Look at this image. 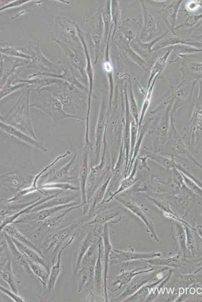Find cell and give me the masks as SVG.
<instances>
[{
	"label": "cell",
	"instance_id": "2e32d148",
	"mask_svg": "<svg viewBox=\"0 0 202 302\" xmlns=\"http://www.w3.org/2000/svg\"><path fill=\"white\" fill-rule=\"evenodd\" d=\"M148 273L140 274L135 276L127 285V286L117 299L118 301H124L128 297L135 293L139 289L156 277L157 274Z\"/></svg>",
	"mask_w": 202,
	"mask_h": 302
},
{
	"label": "cell",
	"instance_id": "6da1fadb",
	"mask_svg": "<svg viewBox=\"0 0 202 302\" xmlns=\"http://www.w3.org/2000/svg\"><path fill=\"white\" fill-rule=\"evenodd\" d=\"M80 154L75 153L70 161L58 169H49L38 183H66L79 187V168ZM80 188V187H79Z\"/></svg>",
	"mask_w": 202,
	"mask_h": 302
},
{
	"label": "cell",
	"instance_id": "44dd1931",
	"mask_svg": "<svg viewBox=\"0 0 202 302\" xmlns=\"http://www.w3.org/2000/svg\"><path fill=\"white\" fill-rule=\"evenodd\" d=\"M94 234L92 232L88 231L77 248L75 255V261L72 269L73 277L74 278L79 268L82 259L90 246L96 241L94 238Z\"/></svg>",
	"mask_w": 202,
	"mask_h": 302
},
{
	"label": "cell",
	"instance_id": "4fadbf2b",
	"mask_svg": "<svg viewBox=\"0 0 202 302\" xmlns=\"http://www.w3.org/2000/svg\"><path fill=\"white\" fill-rule=\"evenodd\" d=\"M71 153L72 152L71 150H67L66 152L57 157L52 162L46 166L39 173L35 175L33 184L31 187L26 189L22 190L15 194H14V196L7 199V202H13L17 201L21 197L25 195L33 193L34 192H37V189L38 187V183L40 178L42 177V176L48 170L52 168L59 161L70 155Z\"/></svg>",
	"mask_w": 202,
	"mask_h": 302
},
{
	"label": "cell",
	"instance_id": "f907efd6",
	"mask_svg": "<svg viewBox=\"0 0 202 302\" xmlns=\"http://www.w3.org/2000/svg\"><path fill=\"white\" fill-rule=\"evenodd\" d=\"M200 45H201V46H202V44H200Z\"/></svg>",
	"mask_w": 202,
	"mask_h": 302
},
{
	"label": "cell",
	"instance_id": "ee69618b",
	"mask_svg": "<svg viewBox=\"0 0 202 302\" xmlns=\"http://www.w3.org/2000/svg\"><path fill=\"white\" fill-rule=\"evenodd\" d=\"M0 289L2 292L4 293L6 295H7L9 297H10L15 302H24L25 301L24 298L18 294L17 293H16L10 290L3 286H0Z\"/></svg>",
	"mask_w": 202,
	"mask_h": 302
},
{
	"label": "cell",
	"instance_id": "f546056e",
	"mask_svg": "<svg viewBox=\"0 0 202 302\" xmlns=\"http://www.w3.org/2000/svg\"><path fill=\"white\" fill-rule=\"evenodd\" d=\"M102 238L98 240V254L94 267L93 282L96 291L100 292L102 287L103 272L104 273V266L102 262Z\"/></svg>",
	"mask_w": 202,
	"mask_h": 302
},
{
	"label": "cell",
	"instance_id": "ac0fdd59",
	"mask_svg": "<svg viewBox=\"0 0 202 302\" xmlns=\"http://www.w3.org/2000/svg\"><path fill=\"white\" fill-rule=\"evenodd\" d=\"M10 256L9 254L6 260L1 262V278L8 284L12 291L18 293L20 281L14 274Z\"/></svg>",
	"mask_w": 202,
	"mask_h": 302
},
{
	"label": "cell",
	"instance_id": "7bdbcfd3",
	"mask_svg": "<svg viewBox=\"0 0 202 302\" xmlns=\"http://www.w3.org/2000/svg\"><path fill=\"white\" fill-rule=\"evenodd\" d=\"M181 177L186 185L191 190L199 195H202V190L195 184L189 178L184 174L181 173Z\"/></svg>",
	"mask_w": 202,
	"mask_h": 302
},
{
	"label": "cell",
	"instance_id": "603a6c76",
	"mask_svg": "<svg viewBox=\"0 0 202 302\" xmlns=\"http://www.w3.org/2000/svg\"><path fill=\"white\" fill-rule=\"evenodd\" d=\"M111 176L112 172L97 188L91 199L87 203L88 204V210L87 213L89 216L93 214L95 212L97 207H98L100 204L102 203L109 183L111 180Z\"/></svg>",
	"mask_w": 202,
	"mask_h": 302
},
{
	"label": "cell",
	"instance_id": "f35d334b",
	"mask_svg": "<svg viewBox=\"0 0 202 302\" xmlns=\"http://www.w3.org/2000/svg\"><path fill=\"white\" fill-rule=\"evenodd\" d=\"M156 77L155 78L154 81L153 83V84L151 85V87L149 88V90L147 92V95L146 96V98L143 103L142 108L141 110V113L140 118H139V124H138L139 127H140V125H141L142 122L143 118L144 117V116H145V112H146V111L149 107V105L150 104V102L151 95H152V90H153L154 82L155 81Z\"/></svg>",
	"mask_w": 202,
	"mask_h": 302
},
{
	"label": "cell",
	"instance_id": "83f0119b",
	"mask_svg": "<svg viewBox=\"0 0 202 302\" xmlns=\"http://www.w3.org/2000/svg\"><path fill=\"white\" fill-rule=\"evenodd\" d=\"M10 237L16 239L23 244L32 248L45 258L43 252L33 242L29 240L21 232L12 224L6 225L3 230Z\"/></svg>",
	"mask_w": 202,
	"mask_h": 302
},
{
	"label": "cell",
	"instance_id": "7c38bea8",
	"mask_svg": "<svg viewBox=\"0 0 202 302\" xmlns=\"http://www.w3.org/2000/svg\"><path fill=\"white\" fill-rule=\"evenodd\" d=\"M83 205L84 204L81 203L79 204L70 207L66 208L62 212L59 213L57 212L44 220L38 222L41 224L36 229L35 234L37 235L44 234L54 229L60 224L63 220L64 217L68 213L73 210L83 207Z\"/></svg>",
	"mask_w": 202,
	"mask_h": 302
},
{
	"label": "cell",
	"instance_id": "681fc988",
	"mask_svg": "<svg viewBox=\"0 0 202 302\" xmlns=\"http://www.w3.org/2000/svg\"><path fill=\"white\" fill-rule=\"evenodd\" d=\"M197 233H198L199 236L202 238V231L199 228L197 230Z\"/></svg>",
	"mask_w": 202,
	"mask_h": 302
},
{
	"label": "cell",
	"instance_id": "836d02e7",
	"mask_svg": "<svg viewBox=\"0 0 202 302\" xmlns=\"http://www.w3.org/2000/svg\"><path fill=\"white\" fill-rule=\"evenodd\" d=\"M137 163L136 162L133 171L128 177L121 180L117 190L104 203L111 201L116 196L131 187L137 181L136 174L137 172Z\"/></svg>",
	"mask_w": 202,
	"mask_h": 302
},
{
	"label": "cell",
	"instance_id": "7dc6e473",
	"mask_svg": "<svg viewBox=\"0 0 202 302\" xmlns=\"http://www.w3.org/2000/svg\"><path fill=\"white\" fill-rule=\"evenodd\" d=\"M192 67L195 71L202 72V63L195 64Z\"/></svg>",
	"mask_w": 202,
	"mask_h": 302
},
{
	"label": "cell",
	"instance_id": "277c9868",
	"mask_svg": "<svg viewBox=\"0 0 202 302\" xmlns=\"http://www.w3.org/2000/svg\"><path fill=\"white\" fill-rule=\"evenodd\" d=\"M35 175L19 170L1 175V184L15 194L31 187Z\"/></svg>",
	"mask_w": 202,
	"mask_h": 302
},
{
	"label": "cell",
	"instance_id": "f1b7e54d",
	"mask_svg": "<svg viewBox=\"0 0 202 302\" xmlns=\"http://www.w3.org/2000/svg\"><path fill=\"white\" fill-rule=\"evenodd\" d=\"M168 273L164 277L159 278L158 280L150 283L148 282L144 285L135 293L125 299L124 301H142L145 300L152 290L163 281L168 274Z\"/></svg>",
	"mask_w": 202,
	"mask_h": 302
},
{
	"label": "cell",
	"instance_id": "8fae6325",
	"mask_svg": "<svg viewBox=\"0 0 202 302\" xmlns=\"http://www.w3.org/2000/svg\"><path fill=\"white\" fill-rule=\"evenodd\" d=\"M77 202L72 201L64 205L56 206L52 207L42 209L37 212L25 214L20 219L16 220L15 223H25L29 221L40 222L44 220L50 216L55 214L61 210L78 205Z\"/></svg>",
	"mask_w": 202,
	"mask_h": 302
},
{
	"label": "cell",
	"instance_id": "60d3db41",
	"mask_svg": "<svg viewBox=\"0 0 202 302\" xmlns=\"http://www.w3.org/2000/svg\"><path fill=\"white\" fill-rule=\"evenodd\" d=\"M150 158L164 167L171 168L175 167V165L173 161L166 157L152 155L151 156H150Z\"/></svg>",
	"mask_w": 202,
	"mask_h": 302
},
{
	"label": "cell",
	"instance_id": "d4e9b609",
	"mask_svg": "<svg viewBox=\"0 0 202 302\" xmlns=\"http://www.w3.org/2000/svg\"><path fill=\"white\" fill-rule=\"evenodd\" d=\"M11 238L18 249L26 259L41 264L45 267L49 272H50V269H49L44 258L42 257L38 252L32 248L23 244L15 239L12 237Z\"/></svg>",
	"mask_w": 202,
	"mask_h": 302
},
{
	"label": "cell",
	"instance_id": "52a82bcc",
	"mask_svg": "<svg viewBox=\"0 0 202 302\" xmlns=\"http://www.w3.org/2000/svg\"><path fill=\"white\" fill-rule=\"evenodd\" d=\"M93 145H84L83 149L80 157L79 175V187L81 202L84 204L83 208L88 206L86 195V184L89 172L90 164L93 160Z\"/></svg>",
	"mask_w": 202,
	"mask_h": 302
},
{
	"label": "cell",
	"instance_id": "bcb514c9",
	"mask_svg": "<svg viewBox=\"0 0 202 302\" xmlns=\"http://www.w3.org/2000/svg\"><path fill=\"white\" fill-rule=\"evenodd\" d=\"M201 18H202V14L198 15L192 16L186 20L185 25L187 27H191L196 24Z\"/></svg>",
	"mask_w": 202,
	"mask_h": 302
},
{
	"label": "cell",
	"instance_id": "d590c367",
	"mask_svg": "<svg viewBox=\"0 0 202 302\" xmlns=\"http://www.w3.org/2000/svg\"><path fill=\"white\" fill-rule=\"evenodd\" d=\"M181 1L172 3L164 10L162 16L165 19V21L169 24L172 28L174 25V22L176 18L177 11Z\"/></svg>",
	"mask_w": 202,
	"mask_h": 302
},
{
	"label": "cell",
	"instance_id": "cb8c5ba5",
	"mask_svg": "<svg viewBox=\"0 0 202 302\" xmlns=\"http://www.w3.org/2000/svg\"><path fill=\"white\" fill-rule=\"evenodd\" d=\"M94 265L81 266L78 269L75 276L77 280L78 293L89 283L93 281Z\"/></svg>",
	"mask_w": 202,
	"mask_h": 302
},
{
	"label": "cell",
	"instance_id": "4dcf8cb0",
	"mask_svg": "<svg viewBox=\"0 0 202 302\" xmlns=\"http://www.w3.org/2000/svg\"><path fill=\"white\" fill-rule=\"evenodd\" d=\"M119 211L116 208L103 210L95 215L91 220L83 223L81 226L105 224L108 223V221H112L115 223L114 220H116V217L119 215Z\"/></svg>",
	"mask_w": 202,
	"mask_h": 302
},
{
	"label": "cell",
	"instance_id": "74e56055",
	"mask_svg": "<svg viewBox=\"0 0 202 302\" xmlns=\"http://www.w3.org/2000/svg\"><path fill=\"white\" fill-rule=\"evenodd\" d=\"M170 52L171 51H169L168 52H167L163 56L160 57L155 63L151 70V76L149 78V81L148 83V87L154 76L155 74H158L159 72H161L163 67H164L166 62V60L169 54L170 53Z\"/></svg>",
	"mask_w": 202,
	"mask_h": 302
},
{
	"label": "cell",
	"instance_id": "1f68e13d",
	"mask_svg": "<svg viewBox=\"0 0 202 302\" xmlns=\"http://www.w3.org/2000/svg\"><path fill=\"white\" fill-rule=\"evenodd\" d=\"M143 261L149 264L156 266H163L176 268L182 265L183 259L180 255H177L171 257L161 258L159 257L145 259Z\"/></svg>",
	"mask_w": 202,
	"mask_h": 302
},
{
	"label": "cell",
	"instance_id": "7402d4cb",
	"mask_svg": "<svg viewBox=\"0 0 202 302\" xmlns=\"http://www.w3.org/2000/svg\"><path fill=\"white\" fill-rule=\"evenodd\" d=\"M41 198V197L39 196L30 201L18 203H12V202H7L6 200L2 199L1 200V220L18 212Z\"/></svg>",
	"mask_w": 202,
	"mask_h": 302
},
{
	"label": "cell",
	"instance_id": "c3c4849f",
	"mask_svg": "<svg viewBox=\"0 0 202 302\" xmlns=\"http://www.w3.org/2000/svg\"><path fill=\"white\" fill-rule=\"evenodd\" d=\"M105 68L107 69V71H111V66L109 63H106L105 65Z\"/></svg>",
	"mask_w": 202,
	"mask_h": 302
},
{
	"label": "cell",
	"instance_id": "d6986e66",
	"mask_svg": "<svg viewBox=\"0 0 202 302\" xmlns=\"http://www.w3.org/2000/svg\"><path fill=\"white\" fill-rule=\"evenodd\" d=\"M153 270H154V268L152 267L142 266L131 270L121 272L115 278L112 283L113 285L117 286V288L114 291L120 289L124 286L127 285L136 275L151 272Z\"/></svg>",
	"mask_w": 202,
	"mask_h": 302
},
{
	"label": "cell",
	"instance_id": "4316f807",
	"mask_svg": "<svg viewBox=\"0 0 202 302\" xmlns=\"http://www.w3.org/2000/svg\"><path fill=\"white\" fill-rule=\"evenodd\" d=\"M145 4L142 3L144 13V24L141 32V38H151L156 32V22L153 15L148 10Z\"/></svg>",
	"mask_w": 202,
	"mask_h": 302
},
{
	"label": "cell",
	"instance_id": "484cf974",
	"mask_svg": "<svg viewBox=\"0 0 202 302\" xmlns=\"http://www.w3.org/2000/svg\"><path fill=\"white\" fill-rule=\"evenodd\" d=\"M4 235L9 252L11 255L15 258L16 261L27 273L29 274H32L26 258L18 249L13 241L12 238L5 232Z\"/></svg>",
	"mask_w": 202,
	"mask_h": 302
},
{
	"label": "cell",
	"instance_id": "7a4b0ae2",
	"mask_svg": "<svg viewBox=\"0 0 202 302\" xmlns=\"http://www.w3.org/2000/svg\"><path fill=\"white\" fill-rule=\"evenodd\" d=\"M0 121L11 125L36 140V136L30 118L28 98L20 99L5 115H1Z\"/></svg>",
	"mask_w": 202,
	"mask_h": 302
},
{
	"label": "cell",
	"instance_id": "ffe728a7",
	"mask_svg": "<svg viewBox=\"0 0 202 302\" xmlns=\"http://www.w3.org/2000/svg\"><path fill=\"white\" fill-rule=\"evenodd\" d=\"M63 191H64V190H59V191H58L57 192H56L54 194H51L49 196H46L45 197H44L43 198H41L39 200H38L36 202L33 203V204L28 206L27 207L24 208V209L18 211V212H17L15 214H13L10 216H8L5 217L4 219H3L2 222L1 223V225H0L1 232H2L3 231L4 228L6 225L10 224H12V223L14 222L21 215L30 213L31 212V210L34 207L38 206L39 205L44 203V202H45L50 199L53 198V197L57 196L58 194H59L60 193H61Z\"/></svg>",
	"mask_w": 202,
	"mask_h": 302
},
{
	"label": "cell",
	"instance_id": "d6a6232c",
	"mask_svg": "<svg viewBox=\"0 0 202 302\" xmlns=\"http://www.w3.org/2000/svg\"><path fill=\"white\" fill-rule=\"evenodd\" d=\"M32 272L42 285L43 288H46L48 282L49 272L41 264L26 259Z\"/></svg>",
	"mask_w": 202,
	"mask_h": 302
},
{
	"label": "cell",
	"instance_id": "5b68a950",
	"mask_svg": "<svg viewBox=\"0 0 202 302\" xmlns=\"http://www.w3.org/2000/svg\"><path fill=\"white\" fill-rule=\"evenodd\" d=\"M82 223L81 219L76 220L68 226L57 231L52 236L45 240L42 244L43 253L45 254L52 251V263H54L61 246L66 240L72 235L77 228Z\"/></svg>",
	"mask_w": 202,
	"mask_h": 302
},
{
	"label": "cell",
	"instance_id": "3957f363",
	"mask_svg": "<svg viewBox=\"0 0 202 302\" xmlns=\"http://www.w3.org/2000/svg\"><path fill=\"white\" fill-rule=\"evenodd\" d=\"M106 138H104L102 156L99 163L93 165L90 162L89 172L86 184V195L87 203L105 180L111 174L109 163V153Z\"/></svg>",
	"mask_w": 202,
	"mask_h": 302
},
{
	"label": "cell",
	"instance_id": "e575fe53",
	"mask_svg": "<svg viewBox=\"0 0 202 302\" xmlns=\"http://www.w3.org/2000/svg\"><path fill=\"white\" fill-rule=\"evenodd\" d=\"M97 254L98 241H95L90 246L83 257L80 266L94 265L97 257Z\"/></svg>",
	"mask_w": 202,
	"mask_h": 302
},
{
	"label": "cell",
	"instance_id": "b9f144b4",
	"mask_svg": "<svg viewBox=\"0 0 202 302\" xmlns=\"http://www.w3.org/2000/svg\"><path fill=\"white\" fill-rule=\"evenodd\" d=\"M130 110L136 123L139 124L138 110L132 89L130 91ZM139 126V125H138Z\"/></svg>",
	"mask_w": 202,
	"mask_h": 302
},
{
	"label": "cell",
	"instance_id": "f6af8a7d",
	"mask_svg": "<svg viewBox=\"0 0 202 302\" xmlns=\"http://www.w3.org/2000/svg\"><path fill=\"white\" fill-rule=\"evenodd\" d=\"M178 281L180 284L186 285L195 282L196 281V278L192 274L181 275L179 277Z\"/></svg>",
	"mask_w": 202,
	"mask_h": 302
},
{
	"label": "cell",
	"instance_id": "30bf717a",
	"mask_svg": "<svg viewBox=\"0 0 202 302\" xmlns=\"http://www.w3.org/2000/svg\"><path fill=\"white\" fill-rule=\"evenodd\" d=\"M115 198L118 201L142 220L146 226L147 230L150 232L151 235L156 241H159L158 235L152 221L140 206L126 197L116 196Z\"/></svg>",
	"mask_w": 202,
	"mask_h": 302
},
{
	"label": "cell",
	"instance_id": "8d00e7d4",
	"mask_svg": "<svg viewBox=\"0 0 202 302\" xmlns=\"http://www.w3.org/2000/svg\"><path fill=\"white\" fill-rule=\"evenodd\" d=\"M175 232L181 251L185 255L186 247V234L185 228L178 221L175 222Z\"/></svg>",
	"mask_w": 202,
	"mask_h": 302
},
{
	"label": "cell",
	"instance_id": "ba28073f",
	"mask_svg": "<svg viewBox=\"0 0 202 302\" xmlns=\"http://www.w3.org/2000/svg\"><path fill=\"white\" fill-rule=\"evenodd\" d=\"M160 252L140 253L113 249L109 258V263L115 264L136 260H145L160 257Z\"/></svg>",
	"mask_w": 202,
	"mask_h": 302
},
{
	"label": "cell",
	"instance_id": "5bb4252c",
	"mask_svg": "<svg viewBox=\"0 0 202 302\" xmlns=\"http://www.w3.org/2000/svg\"><path fill=\"white\" fill-rule=\"evenodd\" d=\"M77 191H63L53 198L34 207L31 210L30 213L35 212L43 209L70 203L72 202L75 198L79 196L80 195H81L80 192L77 193Z\"/></svg>",
	"mask_w": 202,
	"mask_h": 302
},
{
	"label": "cell",
	"instance_id": "ab89813d",
	"mask_svg": "<svg viewBox=\"0 0 202 302\" xmlns=\"http://www.w3.org/2000/svg\"><path fill=\"white\" fill-rule=\"evenodd\" d=\"M169 117L165 115L162 119L161 123L158 126V133L160 136L161 138L165 139L166 137L167 131L169 127Z\"/></svg>",
	"mask_w": 202,
	"mask_h": 302
},
{
	"label": "cell",
	"instance_id": "9a60e30c",
	"mask_svg": "<svg viewBox=\"0 0 202 302\" xmlns=\"http://www.w3.org/2000/svg\"><path fill=\"white\" fill-rule=\"evenodd\" d=\"M102 240L104 246V275H103V286L104 293L105 301H108L107 293V277L108 267L109 264V258L110 254L113 250L112 246L108 223L104 224L102 232Z\"/></svg>",
	"mask_w": 202,
	"mask_h": 302
},
{
	"label": "cell",
	"instance_id": "e0dca14e",
	"mask_svg": "<svg viewBox=\"0 0 202 302\" xmlns=\"http://www.w3.org/2000/svg\"><path fill=\"white\" fill-rule=\"evenodd\" d=\"M75 237L76 232L74 233V234L69 238L66 243L61 247L57 254V261L56 263L52 266L50 270L49 278L46 287L49 294L51 293V291L54 289L56 281L61 273V260L63 251L71 245L72 243L74 240Z\"/></svg>",
	"mask_w": 202,
	"mask_h": 302
},
{
	"label": "cell",
	"instance_id": "8992f818",
	"mask_svg": "<svg viewBox=\"0 0 202 302\" xmlns=\"http://www.w3.org/2000/svg\"><path fill=\"white\" fill-rule=\"evenodd\" d=\"M43 99L42 100H39L34 104L31 105V107L40 109L50 116L54 121L68 118L81 120L78 117L66 113L61 102L58 100L51 97H47Z\"/></svg>",
	"mask_w": 202,
	"mask_h": 302
},
{
	"label": "cell",
	"instance_id": "9c48e42d",
	"mask_svg": "<svg viewBox=\"0 0 202 302\" xmlns=\"http://www.w3.org/2000/svg\"><path fill=\"white\" fill-rule=\"evenodd\" d=\"M0 129L1 131L25 143L32 147L41 150L43 153H47L48 152L47 147L42 144L39 140L35 139L25 132L11 125L0 121Z\"/></svg>",
	"mask_w": 202,
	"mask_h": 302
}]
</instances>
